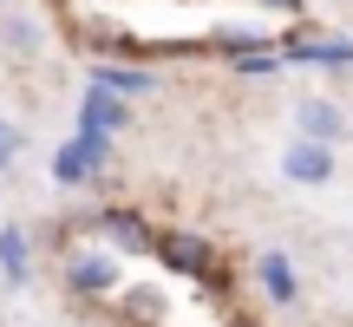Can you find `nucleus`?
<instances>
[{
    "instance_id": "obj_6",
    "label": "nucleus",
    "mask_w": 353,
    "mask_h": 327,
    "mask_svg": "<svg viewBox=\"0 0 353 327\" xmlns=\"http://www.w3.org/2000/svg\"><path fill=\"white\" fill-rule=\"evenodd\" d=\"M262 288H268V301H294V268L281 262V255L262 262Z\"/></svg>"
},
{
    "instance_id": "obj_9",
    "label": "nucleus",
    "mask_w": 353,
    "mask_h": 327,
    "mask_svg": "<svg viewBox=\"0 0 353 327\" xmlns=\"http://www.w3.org/2000/svg\"><path fill=\"white\" fill-rule=\"evenodd\" d=\"M13 157H20V131L0 118V170H13Z\"/></svg>"
},
{
    "instance_id": "obj_7",
    "label": "nucleus",
    "mask_w": 353,
    "mask_h": 327,
    "mask_svg": "<svg viewBox=\"0 0 353 327\" xmlns=\"http://www.w3.org/2000/svg\"><path fill=\"white\" fill-rule=\"evenodd\" d=\"M0 268H7V281H26V236L20 229H0Z\"/></svg>"
},
{
    "instance_id": "obj_10",
    "label": "nucleus",
    "mask_w": 353,
    "mask_h": 327,
    "mask_svg": "<svg viewBox=\"0 0 353 327\" xmlns=\"http://www.w3.org/2000/svg\"><path fill=\"white\" fill-rule=\"evenodd\" d=\"M268 7H294V0H268Z\"/></svg>"
},
{
    "instance_id": "obj_1",
    "label": "nucleus",
    "mask_w": 353,
    "mask_h": 327,
    "mask_svg": "<svg viewBox=\"0 0 353 327\" xmlns=\"http://www.w3.org/2000/svg\"><path fill=\"white\" fill-rule=\"evenodd\" d=\"M294 138L327 144V151H334V144L347 138V112L334 99H301V105H294Z\"/></svg>"
},
{
    "instance_id": "obj_3",
    "label": "nucleus",
    "mask_w": 353,
    "mask_h": 327,
    "mask_svg": "<svg viewBox=\"0 0 353 327\" xmlns=\"http://www.w3.org/2000/svg\"><path fill=\"white\" fill-rule=\"evenodd\" d=\"M118 125H125V99H112V92L92 86L85 105H79V131H99V138H105V131H118Z\"/></svg>"
},
{
    "instance_id": "obj_2",
    "label": "nucleus",
    "mask_w": 353,
    "mask_h": 327,
    "mask_svg": "<svg viewBox=\"0 0 353 327\" xmlns=\"http://www.w3.org/2000/svg\"><path fill=\"white\" fill-rule=\"evenodd\" d=\"M281 177H288V184H334V151L327 144H307V138H294L288 151H281Z\"/></svg>"
},
{
    "instance_id": "obj_11",
    "label": "nucleus",
    "mask_w": 353,
    "mask_h": 327,
    "mask_svg": "<svg viewBox=\"0 0 353 327\" xmlns=\"http://www.w3.org/2000/svg\"><path fill=\"white\" fill-rule=\"evenodd\" d=\"M236 327H255V321H236Z\"/></svg>"
},
{
    "instance_id": "obj_8",
    "label": "nucleus",
    "mask_w": 353,
    "mask_h": 327,
    "mask_svg": "<svg viewBox=\"0 0 353 327\" xmlns=\"http://www.w3.org/2000/svg\"><path fill=\"white\" fill-rule=\"evenodd\" d=\"M7 46H13V52H33V46H39V26H33V20H7Z\"/></svg>"
},
{
    "instance_id": "obj_5",
    "label": "nucleus",
    "mask_w": 353,
    "mask_h": 327,
    "mask_svg": "<svg viewBox=\"0 0 353 327\" xmlns=\"http://www.w3.org/2000/svg\"><path fill=\"white\" fill-rule=\"evenodd\" d=\"M112 281H118V262H112V255H79V262H72V288L79 295H105Z\"/></svg>"
},
{
    "instance_id": "obj_4",
    "label": "nucleus",
    "mask_w": 353,
    "mask_h": 327,
    "mask_svg": "<svg viewBox=\"0 0 353 327\" xmlns=\"http://www.w3.org/2000/svg\"><path fill=\"white\" fill-rule=\"evenodd\" d=\"M92 86L112 92V99H138V92H151L157 79H151V72H138V66H92Z\"/></svg>"
}]
</instances>
